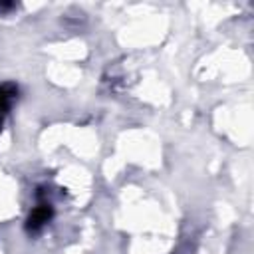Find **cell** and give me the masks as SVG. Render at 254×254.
<instances>
[{"instance_id":"2","label":"cell","mask_w":254,"mask_h":254,"mask_svg":"<svg viewBox=\"0 0 254 254\" xmlns=\"http://www.w3.org/2000/svg\"><path fill=\"white\" fill-rule=\"evenodd\" d=\"M16 95H18V87L16 85H12V83L0 85V113H4L10 107V103L16 99Z\"/></svg>"},{"instance_id":"1","label":"cell","mask_w":254,"mask_h":254,"mask_svg":"<svg viewBox=\"0 0 254 254\" xmlns=\"http://www.w3.org/2000/svg\"><path fill=\"white\" fill-rule=\"evenodd\" d=\"M50 218H52V206L50 204H38L30 212V216L26 220V228L28 230H40Z\"/></svg>"}]
</instances>
